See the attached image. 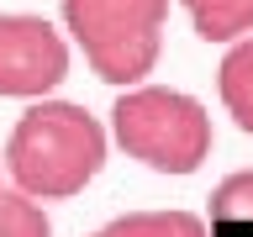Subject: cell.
<instances>
[{"label":"cell","mask_w":253,"mask_h":237,"mask_svg":"<svg viewBox=\"0 0 253 237\" xmlns=\"http://www.w3.org/2000/svg\"><path fill=\"white\" fill-rule=\"evenodd\" d=\"M111 132L90 106L79 100H27V111L16 116L11 137H5V174L11 190L32 195V200H74L95 174L106 169Z\"/></svg>","instance_id":"6da1fadb"},{"label":"cell","mask_w":253,"mask_h":237,"mask_svg":"<svg viewBox=\"0 0 253 237\" xmlns=\"http://www.w3.org/2000/svg\"><path fill=\"white\" fill-rule=\"evenodd\" d=\"M106 132L132 163H142V169H153V174H169V179H185V174L206 169V158L216 148L211 111L190 90L148 84V79L142 84H126L116 95Z\"/></svg>","instance_id":"7a4b0ae2"},{"label":"cell","mask_w":253,"mask_h":237,"mask_svg":"<svg viewBox=\"0 0 253 237\" xmlns=\"http://www.w3.org/2000/svg\"><path fill=\"white\" fill-rule=\"evenodd\" d=\"M63 37L84 53L95 79L116 90L142 84L164 58L169 0H63Z\"/></svg>","instance_id":"3957f363"},{"label":"cell","mask_w":253,"mask_h":237,"mask_svg":"<svg viewBox=\"0 0 253 237\" xmlns=\"http://www.w3.org/2000/svg\"><path fill=\"white\" fill-rule=\"evenodd\" d=\"M74 47L37 11H0V100H42L69 79Z\"/></svg>","instance_id":"277c9868"},{"label":"cell","mask_w":253,"mask_h":237,"mask_svg":"<svg viewBox=\"0 0 253 237\" xmlns=\"http://www.w3.org/2000/svg\"><path fill=\"white\" fill-rule=\"evenodd\" d=\"M216 95H221V111L232 116V126L253 137V32L227 42V53L216 63Z\"/></svg>","instance_id":"5b68a950"},{"label":"cell","mask_w":253,"mask_h":237,"mask_svg":"<svg viewBox=\"0 0 253 237\" xmlns=\"http://www.w3.org/2000/svg\"><path fill=\"white\" fill-rule=\"evenodd\" d=\"M201 42H237L253 32V0H179Z\"/></svg>","instance_id":"8992f818"},{"label":"cell","mask_w":253,"mask_h":237,"mask_svg":"<svg viewBox=\"0 0 253 237\" xmlns=\"http://www.w3.org/2000/svg\"><path fill=\"white\" fill-rule=\"evenodd\" d=\"M111 237H211L195 211H126L106 221Z\"/></svg>","instance_id":"52a82bcc"},{"label":"cell","mask_w":253,"mask_h":237,"mask_svg":"<svg viewBox=\"0 0 253 237\" xmlns=\"http://www.w3.org/2000/svg\"><path fill=\"white\" fill-rule=\"evenodd\" d=\"M0 237H53L42 200H32L21 190H0Z\"/></svg>","instance_id":"ba28073f"},{"label":"cell","mask_w":253,"mask_h":237,"mask_svg":"<svg viewBox=\"0 0 253 237\" xmlns=\"http://www.w3.org/2000/svg\"><path fill=\"white\" fill-rule=\"evenodd\" d=\"M206 211H211V221H253V169L227 174V179L211 190Z\"/></svg>","instance_id":"9c48e42d"},{"label":"cell","mask_w":253,"mask_h":237,"mask_svg":"<svg viewBox=\"0 0 253 237\" xmlns=\"http://www.w3.org/2000/svg\"><path fill=\"white\" fill-rule=\"evenodd\" d=\"M90 237H111V232H106V227H100V232H90Z\"/></svg>","instance_id":"30bf717a"},{"label":"cell","mask_w":253,"mask_h":237,"mask_svg":"<svg viewBox=\"0 0 253 237\" xmlns=\"http://www.w3.org/2000/svg\"><path fill=\"white\" fill-rule=\"evenodd\" d=\"M0 190H5V185H0Z\"/></svg>","instance_id":"8fae6325"}]
</instances>
